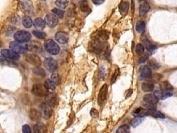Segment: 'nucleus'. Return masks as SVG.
<instances>
[{"mask_svg":"<svg viewBox=\"0 0 177 133\" xmlns=\"http://www.w3.org/2000/svg\"><path fill=\"white\" fill-rule=\"evenodd\" d=\"M142 41L143 42L144 45H145L146 49H147L149 51L150 53H152V54H154V53L156 52V50L157 49L156 46L154 45V44H152V43L150 42L149 40H147V38H142Z\"/></svg>","mask_w":177,"mask_h":133,"instance_id":"nucleus-21","label":"nucleus"},{"mask_svg":"<svg viewBox=\"0 0 177 133\" xmlns=\"http://www.w3.org/2000/svg\"><path fill=\"white\" fill-rule=\"evenodd\" d=\"M107 91H108V86L107 85H106V84L100 88V90L99 92V94H98V103L100 106H101L102 105V103H103L104 101L106 100L107 94Z\"/></svg>","mask_w":177,"mask_h":133,"instance_id":"nucleus-12","label":"nucleus"},{"mask_svg":"<svg viewBox=\"0 0 177 133\" xmlns=\"http://www.w3.org/2000/svg\"><path fill=\"white\" fill-rule=\"evenodd\" d=\"M149 58V54H145L144 56H143L140 58V60L139 61V64H141V63H143L144 62H145L146 60H147V59Z\"/></svg>","mask_w":177,"mask_h":133,"instance_id":"nucleus-47","label":"nucleus"},{"mask_svg":"<svg viewBox=\"0 0 177 133\" xmlns=\"http://www.w3.org/2000/svg\"><path fill=\"white\" fill-rule=\"evenodd\" d=\"M89 50L96 54H100L106 50V44L104 42L93 40L89 44Z\"/></svg>","mask_w":177,"mask_h":133,"instance_id":"nucleus-2","label":"nucleus"},{"mask_svg":"<svg viewBox=\"0 0 177 133\" xmlns=\"http://www.w3.org/2000/svg\"><path fill=\"white\" fill-rule=\"evenodd\" d=\"M44 47L46 51L51 55H57L59 53L60 48L55 41L47 40L44 43Z\"/></svg>","mask_w":177,"mask_h":133,"instance_id":"nucleus-1","label":"nucleus"},{"mask_svg":"<svg viewBox=\"0 0 177 133\" xmlns=\"http://www.w3.org/2000/svg\"><path fill=\"white\" fill-rule=\"evenodd\" d=\"M22 22L24 27L27 28H31L32 25L33 24V22L32 21V19L28 16H24L22 20Z\"/></svg>","mask_w":177,"mask_h":133,"instance_id":"nucleus-28","label":"nucleus"},{"mask_svg":"<svg viewBox=\"0 0 177 133\" xmlns=\"http://www.w3.org/2000/svg\"><path fill=\"white\" fill-rule=\"evenodd\" d=\"M22 132L23 133H31V129L28 125H24L22 127Z\"/></svg>","mask_w":177,"mask_h":133,"instance_id":"nucleus-45","label":"nucleus"},{"mask_svg":"<svg viewBox=\"0 0 177 133\" xmlns=\"http://www.w3.org/2000/svg\"><path fill=\"white\" fill-rule=\"evenodd\" d=\"M10 21H11L12 24H15V25L18 26L20 24V18L16 14H14V15L11 16V18H10Z\"/></svg>","mask_w":177,"mask_h":133,"instance_id":"nucleus-40","label":"nucleus"},{"mask_svg":"<svg viewBox=\"0 0 177 133\" xmlns=\"http://www.w3.org/2000/svg\"><path fill=\"white\" fill-rule=\"evenodd\" d=\"M136 31L139 33H142L145 30V24L143 21L138 22L136 24Z\"/></svg>","mask_w":177,"mask_h":133,"instance_id":"nucleus-31","label":"nucleus"},{"mask_svg":"<svg viewBox=\"0 0 177 133\" xmlns=\"http://www.w3.org/2000/svg\"><path fill=\"white\" fill-rule=\"evenodd\" d=\"M40 112L42 117L44 119H49L51 117L53 114V111L51 106L46 103H42L40 105Z\"/></svg>","mask_w":177,"mask_h":133,"instance_id":"nucleus-6","label":"nucleus"},{"mask_svg":"<svg viewBox=\"0 0 177 133\" xmlns=\"http://www.w3.org/2000/svg\"><path fill=\"white\" fill-rule=\"evenodd\" d=\"M32 33L35 36L37 37V38H40V39H44V38H46V34L44 32L40 31H38V30L33 31Z\"/></svg>","mask_w":177,"mask_h":133,"instance_id":"nucleus-41","label":"nucleus"},{"mask_svg":"<svg viewBox=\"0 0 177 133\" xmlns=\"http://www.w3.org/2000/svg\"><path fill=\"white\" fill-rule=\"evenodd\" d=\"M52 12L53 14H55V15L57 16V17H58L59 18H63L64 17V15H65V12L63 11H62V10L59 9H53L52 10Z\"/></svg>","mask_w":177,"mask_h":133,"instance_id":"nucleus-42","label":"nucleus"},{"mask_svg":"<svg viewBox=\"0 0 177 133\" xmlns=\"http://www.w3.org/2000/svg\"><path fill=\"white\" fill-rule=\"evenodd\" d=\"M1 56L4 57L5 58L11 59V60H19L20 58L19 54H16L15 52H13V51L7 49H4L1 50Z\"/></svg>","mask_w":177,"mask_h":133,"instance_id":"nucleus-11","label":"nucleus"},{"mask_svg":"<svg viewBox=\"0 0 177 133\" xmlns=\"http://www.w3.org/2000/svg\"><path fill=\"white\" fill-rule=\"evenodd\" d=\"M10 48L12 51L15 52L17 54H26L28 51L27 44L19 43L16 41H13L10 43Z\"/></svg>","mask_w":177,"mask_h":133,"instance_id":"nucleus-3","label":"nucleus"},{"mask_svg":"<svg viewBox=\"0 0 177 133\" xmlns=\"http://www.w3.org/2000/svg\"><path fill=\"white\" fill-rule=\"evenodd\" d=\"M118 73H119V70H118V69H117V70L115 71L114 75L113 76V77H112V83H114V82L115 81V80L116 79V77L118 76Z\"/></svg>","mask_w":177,"mask_h":133,"instance_id":"nucleus-48","label":"nucleus"},{"mask_svg":"<svg viewBox=\"0 0 177 133\" xmlns=\"http://www.w3.org/2000/svg\"><path fill=\"white\" fill-rule=\"evenodd\" d=\"M33 71L35 74L40 76L44 77L45 76H46V72H45V71L42 68H40V67H35Z\"/></svg>","mask_w":177,"mask_h":133,"instance_id":"nucleus-37","label":"nucleus"},{"mask_svg":"<svg viewBox=\"0 0 177 133\" xmlns=\"http://www.w3.org/2000/svg\"><path fill=\"white\" fill-rule=\"evenodd\" d=\"M132 93H133V90H132V89H129V91L127 92V94H128V95L127 96L126 98H128V97H130V96H131V94H132Z\"/></svg>","mask_w":177,"mask_h":133,"instance_id":"nucleus-50","label":"nucleus"},{"mask_svg":"<svg viewBox=\"0 0 177 133\" xmlns=\"http://www.w3.org/2000/svg\"><path fill=\"white\" fill-rule=\"evenodd\" d=\"M55 39L59 44H66L69 42V36L65 32L59 31L56 33L55 36Z\"/></svg>","mask_w":177,"mask_h":133,"instance_id":"nucleus-15","label":"nucleus"},{"mask_svg":"<svg viewBox=\"0 0 177 133\" xmlns=\"http://www.w3.org/2000/svg\"><path fill=\"white\" fill-rule=\"evenodd\" d=\"M159 87L160 88V90L163 92H170V91H172L174 89L173 86L167 81L160 82L159 83Z\"/></svg>","mask_w":177,"mask_h":133,"instance_id":"nucleus-23","label":"nucleus"},{"mask_svg":"<svg viewBox=\"0 0 177 133\" xmlns=\"http://www.w3.org/2000/svg\"><path fill=\"white\" fill-rule=\"evenodd\" d=\"M51 80L55 83V85H58L61 83L60 76L58 73H53L51 76Z\"/></svg>","mask_w":177,"mask_h":133,"instance_id":"nucleus-33","label":"nucleus"},{"mask_svg":"<svg viewBox=\"0 0 177 133\" xmlns=\"http://www.w3.org/2000/svg\"><path fill=\"white\" fill-rule=\"evenodd\" d=\"M45 23L51 28H54L59 23L58 17H57L55 14L49 13L47 14L44 19Z\"/></svg>","mask_w":177,"mask_h":133,"instance_id":"nucleus-8","label":"nucleus"},{"mask_svg":"<svg viewBox=\"0 0 177 133\" xmlns=\"http://www.w3.org/2000/svg\"><path fill=\"white\" fill-rule=\"evenodd\" d=\"M25 59L28 63L34 65L36 67L40 66L41 63H42L41 59L38 56H36V54H27L25 57Z\"/></svg>","mask_w":177,"mask_h":133,"instance_id":"nucleus-14","label":"nucleus"},{"mask_svg":"<svg viewBox=\"0 0 177 133\" xmlns=\"http://www.w3.org/2000/svg\"><path fill=\"white\" fill-rule=\"evenodd\" d=\"M32 94L37 97H45L48 93V89L44 87V85L41 84H35L32 87Z\"/></svg>","mask_w":177,"mask_h":133,"instance_id":"nucleus-5","label":"nucleus"},{"mask_svg":"<svg viewBox=\"0 0 177 133\" xmlns=\"http://www.w3.org/2000/svg\"><path fill=\"white\" fill-rule=\"evenodd\" d=\"M129 5L127 1H122L120 6H119V10H120L121 13H125L129 9Z\"/></svg>","mask_w":177,"mask_h":133,"instance_id":"nucleus-36","label":"nucleus"},{"mask_svg":"<svg viewBox=\"0 0 177 133\" xmlns=\"http://www.w3.org/2000/svg\"><path fill=\"white\" fill-rule=\"evenodd\" d=\"M143 101L148 104H150V105H156V104L158 103V99L154 94H145L144 96Z\"/></svg>","mask_w":177,"mask_h":133,"instance_id":"nucleus-19","label":"nucleus"},{"mask_svg":"<svg viewBox=\"0 0 177 133\" xmlns=\"http://www.w3.org/2000/svg\"><path fill=\"white\" fill-rule=\"evenodd\" d=\"M148 65L147 66L151 69H158L160 68V65L156 62V60H154V59H152V60H149L148 61Z\"/></svg>","mask_w":177,"mask_h":133,"instance_id":"nucleus-34","label":"nucleus"},{"mask_svg":"<svg viewBox=\"0 0 177 133\" xmlns=\"http://www.w3.org/2000/svg\"><path fill=\"white\" fill-rule=\"evenodd\" d=\"M146 115L152 116V117L154 118H165L164 114L158 110H156L155 108H149V110H146Z\"/></svg>","mask_w":177,"mask_h":133,"instance_id":"nucleus-18","label":"nucleus"},{"mask_svg":"<svg viewBox=\"0 0 177 133\" xmlns=\"http://www.w3.org/2000/svg\"><path fill=\"white\" fill-rule=\"evenodd\" d=\"M28 51H30L33 53L38 54V53H40L42 51V45L40 42L34 40L30 42L28 44Z\"/></svg>","mask_w":177,"mask_h":133,"instance_id":"nucleus-13","label":"nucleus"},{"mask_svg":"<svg viewBox=\"0 0 177 133\" xmlns=\"http://www.w3.org/2000/svg\"><path fill=\"white\" fill-rule=\"evenodd\" d=\"M152 76V69L147 65L141 66L139 68V77L141 80L149 79Z\"/></svg>","mask_w":177,"mask_h":133,"instance_id":"nucleus-10","label":"nucleus"},{"mask_svg":"<svg viewBox=\"0 0 177 133\" xmlns=\"http://www.w3.org/2000/svg\"><path fill=\"white\" fill-rule=\"evenodd\" d=\"M141 88L143 91L148 92H152L154 89V83L151 81H146L142 84Z\"/></svg>","mask_w":177,"mask_h":133,"instance_id":"nucleus-25","label":"nucleus"},{"mask_svg":"<svg viewBox=\"0 0 177 133\" xmlns=\"http://www.w3.org/2000/svg\"><path fill=\"white\" fill-rule=\"evenodd\" d=\"M20 7L22 11L26 13H30L33 10L32 3L29 1H22V2L20 3Z\"/></svg>","mask_w":177,"mask_h":133,"instance_id":"nucleus-17","label":"nucleus"},{"mask_svg":"<svg viewBox=\"0 0 177 133\" xmlns=\"http://www.w3.org/2000/svg\"><path fill=\"white\" fill-rule=\"evenodd\" d=\"M150 10V5L147 2V1H145V2H143L140 5L139 7V13L141 15H145L147 13H148Z\"/></svg>","mask_w":177,"mask_h":133,"instance_id":"nucleus-27","label":"nucleus"},{"mask_svg":"<svg viewBox=\"0 0 177 133\" xmlns=\"http://www.w3.org/2000/svg\"><path fill=\"white\" fill-rule=\"evenodd\" d=\"M5 61H7V60H6V58H4V57L0 56V63H3V62H5Z\"/></svg>","mask_w":177,"mask_h":133,"instance_id":"nucleus-51","label":"nucleus"},{"mask_svg":"<svg viewBox=\"0 0 177 133\" xmlns=\"http://www.w3.org/2000/svg\"><path fill=\"white\" fill-rule=\"evenodd\" d=\"M154 94L156 96V97L158 98V99L159 100H165L168 98L172 97L173 95L172 93L169 92H163V91H160V90H156L154 92Z\"/></svg>","mask_w":177,"mask_h":133,"instance_id":"nucleus-20","label":"nucleus"},{"mask_svg":"<svg viewBox=\"0 0 177 133\" xmlns=\"http://www.w3.org/2000/svg\"><path fill=\"white\" fill-rule=\"evenodd\" d=\"M44 85L48 90H55V86H56L51 79L46 80L44 82Z\"/></svg>","mask_w":177,"mask_h":133,"instance_id":"nucleus-29","label":"nucleus"},{"mask_svg":"<svg viewBox=\"0 0 177 133\" xmlns=\"http://www.w3.org/2000/svg\"><path fill=\"white\" fill-rule=\"evenodd\" d=\"M45 100H46V103L51 107H55L58 103L57 95L53 92H48V93L45 96Z\"/></svg>","mask_w":177,"mask_h":133,"instance_id":"nucleus-7","label":"nucleus"},{"mask_svg":"<svg viewBox=\"0 0 177 133\" xmlns=\"http://www.w3.org/2000/svg\"><path fill=\"white\" fill-rule=\"evenodd\" d=\"M116 133H129V128L127 125H123L117 129Z\"/></svg>","mask_w":177,"mask_h":133,"instance_id":"nucleus-38","label":"nucleus"},{"mask_svg":"<svg viewBox=\"0 0 177 133\" xmlns=\"http://www.w3.org/2000/svg\"><path fill=\"white\" fill-rule=\"evenodd\" d=\"M109 38L108 33L105 31H99L96 33L94 34L92 36V38L94 40L100 41V42H104Z\"/></svg>","mask_w":177,"mask_h":133,"instance_id":"nucleus-16","label":"nucleus"},{"mask_svg":"<svg viewBox=\"0 0 177 133\" xmlns=\"http://www.w3.org/2000/svg\"><path fill=\"white\" fill-rule=\"evenodd\" d=\"M135 51H136V53L138 55H141L144 53L145 47H144V46L142 44H138L136 47Z\"/></svg>","mask_w":177,"mask_h":133,"instance_id":"nucleus-43","label":"nucleus"},{"mask_svg":"<svg viewBox=\"0 0 177 133\" xmlns=\"http://www.w3.org/2000/svg\"><path fill=\"white\" fill-rule=\"evenodd\" d=\"M80 11L83 13L87 12L89 9V7L88 2L86 1H82L80 2Z\"/></svg>","mask_w":177,"mask_h":133,"instance_id":"nucleus-35","label":"nucleus"},{"mask_svg":"<svg viewBox=\"0 0 177 133\" xmlns=\"http://www.w3.org/2000/svg\"><path fill=\"white\" fill-rule=\"evenodd\" d=\"M106 73H107V69L104 66L102 67L100 69L99 72H98V78H99L100 81H102V80L104 79Z\"/></svg>","mask_w":177,"mask_h":133,"instance_id":"nucleus-39","label":"nucleus"},{"mask_svg":"<svg viewBox=\"0 0 177 133\" xmlns=\"http://www.w3.org/2000/svg\"><path fill=\"white\" fill-rule=\"evenodd\" d=\"M45 24H46V23H45L44 20L40 17L36 18L33 22V26L37 29H43V28H44Z\"/></svg>","mask_w":177,"mask_h":133,"instance_id":"nucleus-26","label":"nucleus"},{"mask_svg":"<svg viewBox=\"0 0 177 133\" xmlns=\"http://www.w3.org/2000/svg\"><path fill=\"white\" fill-rule=\"evenodd\" d=\"M161 77H162L161 75L158 74V73H155V74H154V75L152 74L151 77H150L149 79L151 80L150 81L152 82V83H153V82H155V83H156V82H158L160 81V79L161 78Z\"/></svg>","mask_w":177,"mask_h":133,"instance_id":"nucleus-44","label":"nucleus"},{"mask_svg":"<svg viewBox=\"0 0 177 133\" xmlns=\"http://www.w3.org/2000/svg\"><path fill=\"white\" fill-rule=\"evenodd\" d=\"M55 5L58 8L61 9H65L67 7L68 4H69V1H66V0H58V1H55Z\"/></svg>","mask_w":177,"mask_h":133,"instance_id":"nucleus-32","label":"nucleus"},{"mask_svg":"<svg viewBox=\"0 0 177 133\" xmlns=\"http://www.w3.org/2000/svg\"><path fill=\"white\" fill-rule=\"evenodd\" d=\"M30 118L33 121H38L42 117V114L41 112L36 109H32L30 111Z\"/></svg>","mask_w":177,"mask_h":133,"instance_id":"nucleus-24","label":"nucleus"},{"mask_svg":"<svg viewBox=\"0 0 177 133\" xmlns=\"http://www.w3.org/2000/svg\"><path fill=\"white\" fill-rule=\"evenodd\" d=\"M143 120L144 117H143V116H136V117L131 121V126H132L133 128H136L138 126H139V125L143 122Z\"/></svg>","mask_w":177,"mask_h":133,"instance_id":"nucleus-30","label":"nucleus"},{"mask_svg":"<svg viewBox=\"0 0 177 133\" xmlns=\"http://www.w3.org/2000/svg\"><path fill=\"white\" fill-rule=\"evenodd\" d=\"M44 65L47 70L51 73L55 72L57 68V61L52 58H46L44 61Z\"/></svg>","mask_w":177,"mask_h":133,"instance_id":"nucleus-9","label":"nucleus"},{"mask_svg":"<svg viewBox=\"0 0 177 133\" xmlns=\"http://www.w3.org/2000/svg\"><path fill=\"white\" fill-rule=\"evenodd\" d=\"M90 114H91V116L94 118H97L98 116V115H99L98 110L94 109V108H93V109L91 110V112H90Z\"/></svg>","mask_w":177,"mask_h":133,"instance_id":"nucleus-46","label":"nucleus"},{"mask_svg":"<svg viewBox=\"0 0 177 133\" xmlns=\"http://www.w3.org/2000/svg\"><path fill=\"white\" fill-rule=\"evenodd\" d=\"M34 133H46L47 129L45 125L42 122H38L33 127Z\"/></svg>","mask_w":177,"mask_h":133,"instance_id":"nucleus-22","label":"nucleus"},{"mask_svg":"<svg viewBox=\"0 0 177 133\" xmlns=\"http://www.w3.org/2000/svg\"><path fill=\"white\" fill-rule=\"evenodd\" d=\"M93 3L94 4H95L96 5H100V4H102V3H104V1H93Z\"/></svg>","mask_w":177,"mask_h":133,"instance_id":"nucleus-49","label":"nucleus"},{"mask_svg":"<svg viewBox=\"0 0 177 133\" xmlns=\"http://www.w3.org/2000/svg\"><path fill=\"white\" fill-rule=\"evenodd\" d=\"M14 39L19 43L28 42L31 39V34L26 31H19L14 34Z\"/></svg>","mask_w":177,"mask_h":133,"instance_id":"nucleus-4","label":"nucleus"}]
</instances>
